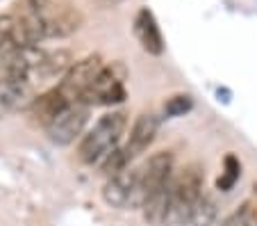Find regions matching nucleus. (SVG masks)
Returning <instances> with one entry per match:
<instances>
[{
    "instance_id": "nucleus-1",
    "label": "nucleus",
    "mask_w": 257,
    "mask_h": 226,
    "mask_svg": "<svg viewBox=\"0 0 257 226\" xmlns=\"http://www.w3.org/2000/svg\"><path fill=\"white\" fill-rule=\"evenodd\" d=\"M127 128V117L123 112H109L96 121V126L80 139L78 158L84 165L102 163L114 148H118L123 133Z\"/></svg>"
},
{
    "instance_id": "nucleus-2",
    "label": "nucleus",
    "mask_w": 257,
    "mask_h": 226,
    "mask_svg": "<svg viewBox=\"0 0 257 226\" xmlns=\"http://www.w3.org/2000/svg\"><path fill=\"white\" fill-rule=\"evenodd\" d=\"M125 78L127 69L125 64L112 62L102 66V71L98 73V78L93 80V85L82 94L80 103L84 105H116L125 101Z\"/></svg>"
},
{
    "instance_id": "nucleus-3",
    "label": "nucleus",
    "mask_w": 257,
    "mask_h": 226,
    "mask_svg": "<svg viewBox=\"0 0 257 226\" xmlns=\"http://www.w3.org/2000/svg\"><path fill=\"white\" fill-rule=\"evenodd\" d=\"M171 178H173V156L166 151L151 156L144 167L137 169V183H135V194H132L130 208H141L153 192L169 185Z\"/></svg>"
},
{
    "instance_id": "nucleus-4",
    "label": "nucleus",
    "mask_w": 257,
    "mask_h": 226,
    "mask_svg": "<svg viewBox=\"0 0 257 226\" xmlns=\"http://www.w3.org/2000/svg\"><path fill=\"white\" fill-rule=\"evenodd\" d=\"M39 19H41V23H44L46 39H64V37H71L73 32H78L84 23L78 7L68 5V3H62V0H55L48 10L41 12Z\"/></svg>"
},
{
    "instance_id": "nucleus-5",
    "label": "nucleus",
    "mask_w": 257,
    "mask_h": 226,
    "mask_svg": "<svg viewBox=\"0 0 257 226\" xmlns=\"http://www.w3.org/2000/svg\"><path fill=\"white\" fill-rule=\"evenodd\" d=\"M87 119H89V105L80 103V101H73L55 121H50L46 126V133H48L50 142L59 144V146H66V144L75 142L82 135L84 126H87Z\"/></svg>"
},
{
    "instance_id": "nucleus-6",
    "label": "nucleus",
    "mask_w": 257,
    "mask_h": 226,
    "mask_svg": "<svg viewBox=\"0 0 257 226\" xmlns=\"http://www.w3.org/2000/svg\"><path fill=\"white\" fill-rule=\"evenodd\" d=\"M102 66H105V64H102L100 55H89V57L75 62L71 69L66 71V76H64V80H62L59 87L68 94V99L71 101H80L82 99V94L87 92V89L93 85V80L98 78V73L102 71Z\"/></svg>"
},
{
    "instance_id": "nucleus-7",
    "label": "nucleus",
    "mask_w": 257,
    "mask_h": 226,
    "mask_svg": "<svg viewBox=\"0 0 257 226\" xmlns=\"http://www.w3.org/2000/svg\"><path fill=\"white\" fill-rule=\"evenodd\" d=\"M132 32H135L139 46L146 50L148 55H162L164 53V37H162V30L157 25V19L148 7H141L135 16V23H132Z\"/></svg>"
},
{
    "instance_id": "nucleus-8",
    "label": "nucleus",
    "mask_w": 257,
    "mask_h": 226,
    "mask_svg": "<svg viewBox=\"0 0 257 226\" xmlns=\"http://www.w3.org/2000/svg\"><path fill=\"white\" fill-rule=\"evenodd\" d=\"M135 183H137V172L130 167L109 176L107 183L102 185L105 203L112 208H127L132 201V194H135Z\"/></svg>"
},
{
    "instance_id": "nucleus-9",
    "label": "nucleus",
    "mask_w": 257,
    "mask_h": 226,
    "mask_svg": "<svg viewBox=\"0 0 257 226\" xmlns=\"http://www.w3.org/2000/svg\"><path fill=\"white\" fill-rule=\"evenodd\" d=\"M157 128H160V121H157V117L151 112H144L135 119V123H132V128H130V139H127V146H125L130 158L141 156L146 148L151 146L157 135Z\"/></svg>"
},
{
    "instance_id": "nucleus-10",
    "label": "nucleus",
    "mask_w": 257,
    "mask_h": 226,
    "mask_svg": "<svg viewBox=\"0 0 257 226\" xmlns=\"http://www.w3.org/2000/svg\"><path fill=\"white\" fill-rule=\"evenodd\" d=\"M71 103L73 101L68 99V94L64 92L62 87H55V89H50V92H46V94H41V96L34 99L32 112H34V117H37V121L48 126V123L55 121Z\"/></svg>"
},
{
    "instance_id": "nucleus-11",
    "label": "nucleus",
    "mask_w": 257,
    "mask_h": 226,
    "mask_svg": "<svg viewBox=\"0 0 257 226\" xmlns=\"http://www.w3.org/2000/svg\"><path fill=\"white\" fill-rule=\"evenodd\" d=\"M171 194H175L182 201L194 206L198 201V197L203 194V174H200V169L191 165V167L182 169L178 176L171 178Z\"/></svg>"
},
{
    "instance_id": "nucleus-12",
    "label": "nucleus",
    "mask_w": 257,
    "mask_h": 226,
    "mask_svg": "<svg viewBox=\"0 0 257 226\" xmlns=\"http://www.w3.org/2000/svg\"><path fill=\"white\" fill-rule=\"evenodd\" d=\"M34 99L37 96H32L28 83H0V119L28 105L32 108Z\"/></svg>"
},
{
    "instance_id": "nucleus-13",
    "label": "nucleus",
    "mask_w": 257,
    "mask_h": 226,
    "mask_svg": "<svg viewBox=\"0 0 257 226\" xmlns=\"http://www.w3.org/2000/svg\"><path fill=\"white\" fill-rule=\"evenodd\" d=\"M191 208H194L191 203H187L180 197L171 194L162 226H191Z\"/></svg>"
},
{
    "instance_id": "nucleus-14",
    "label": "nucleus",
    "mask_w": 257,
    "mask_h": 226,
    "mask_svg": "<svg viewBox=\"0 0 257 226\" xmlns=\"http://www.w3.org/2000/svg\"><path fill=\"white\" fill-rule=\"evenodd\" d=\"M218 217L216 201L207 194H200L198 201L191 208V226H214Z\"/></svg>"
},
{
    "instance_id": "nucleus-15",
    "label": "nucleus",
    "mask_w": 257,
    "mask_h": 226,
    "mask_svg": "<svg viewBox=\"0 0 257 226\" xmlns=\"http://www.w3.org/2000/svg\"><path fill=\"white\" fill-rule=\"evenodd\" d=\"M71 53L68 50H57V53H46L41 66L37 69V73L44 76V78H53V76L62 73V71L71 69Z\"/></svg>"
},
{
    "instance_id": "nucleus-16",
    "label": "nucleus",
    "mask_w": 257,
    "mask_h": 226,
    "mask_svg": "<svg viewBox=\"0 0 257 226\" xmlns=\"http://www.w3.org/2000/svg\"><path fill=\"white\" fill-rule=\"evenodd\" d=\"M239 176H241V163L237 160V156H225L223 160V172H221V176L216 178V190L221 192H230L234 187V183L239 181Z\"/></svg>"
},
{
    "instance_id": "nucleus-17",
    "label": "nucleus",
    "mask_w": 257,
    "mask_h": 226,
    "mask_svg": "<svg viewBox=\"0 0 257 226\" xmlns=\"http://www.w3.org/2000/svg\"><path fill=\"white\" fill-rule=\"evenodd\" d=\"M223 226H257V206L250 201L241 203L232 215L225 217Z\"/></svg>"
},
{
    "instance_id": "nucleus-18",
    "label": "nucleus",
    "mask_w": 257,
    "mask_h": 226,
    "mask_svg": "<svg viewBox=\"0 0 257 226\" xmlns=\"http://www.w3.org/2000/svg\"><path fill=\"white\" fill-rule=\"evenodd\" d=\"M130 160H132V158H130V153H127L125 148H114V151L100 163V167H102V172H105L107 176H114V174L127 169Z\"/></svg>"
},
{
    "instance_id": "nucleus-19",
    "label": "nucleus",
    "mask_w": 257,
    "mask_h": 226,
    "mask_svg": "<svg viewBox=\"0 0 257 226\" xmlns=\"http://www.w3.org/2000/svg\"><path fill=\"white\" fill-rule=\"evenodd\" d=\"M191 108H194V101H191V96H187V94H175V96L166 99V103H164L166 117H182V114H187Z\"/></svg>"
},
{
    "instance_id": "nucleus-20",
    "label": "nucleus",
    "mask_w": 257,
    "mask_h": 226,
    "mask_svg": "<svg viewBox=\"0 0 257 226\" xmlns=\"http://www.w3.org/2000/svg\"><path fill=\"white\" fill-rule=\"evenodd\" d=\"M7 46H10V35H7L5 23H3V19H0V50H5Z\"/></svg>"
},
{
    "instance_id": "nucleus-21",
    "label": "nucleus",
    "mask_w": 257,
    "mask_h": 226,
    "mask_svg": "<svg viewBox=\"0 0 257 226\" xmlns=\"http://www.w3.org/2000/svg\"><path fill=\"white\" fill-rule=\"evenodd\" d=\"M100 7H116L118 3H123V0H96Z\"/></svg>"
},
{
    "instance_id": "nucleus-22",
    "label": "nucleus",
    "mask_w": 257,
    "mask_h": 226,
    "mask_svg": "<svg viewBox=\"0 0 257 226\" xmlns=\"http://www.w3.org/2000/svg\"><path fill=\"white\" fill-rule=\"evenodd\" d=\"M255 192H257V183H255Z\"/></svg>"
}]
</instances>
